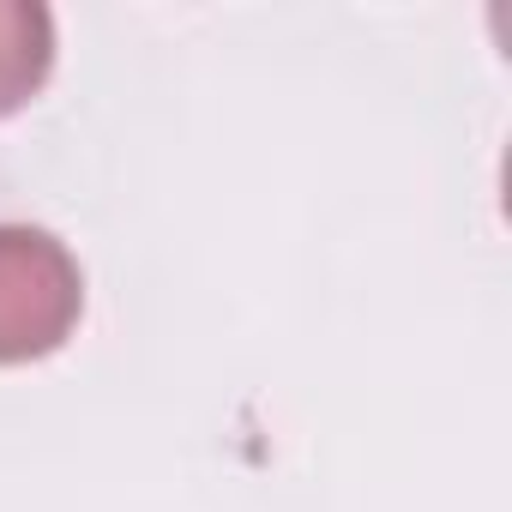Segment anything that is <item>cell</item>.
I'll return each mask as SVG.
<instances>
[{"instance_id": "6da1fadb", "label": "cell", "mask_w": 512, "mask_h": 512, "mask_svg": "<svg viewBox=\"0 0 512 512\" xmlns=\"http://www.w3.org/2000/svg\"><path fill=\"white\" fill-rule=\"evenodd\" d=\"M85 308V272L61 235L0 223V368L61 350Z\"/></svg>"}, {"instance_id": "7a4b0ae2", "label": "cell", "mask_w": 512, "mask_h": 512, "mask_svg": "<svg viewBox=\"0 0 512 512\" xmlns=\"http://www.w3.org/2000/svg\"><path fill=\"white\" fill-rule=\"evenodd\" d=\"M55 67V13L43 0H0V115L25 109Z\"/></svg>"}]
</instances>
